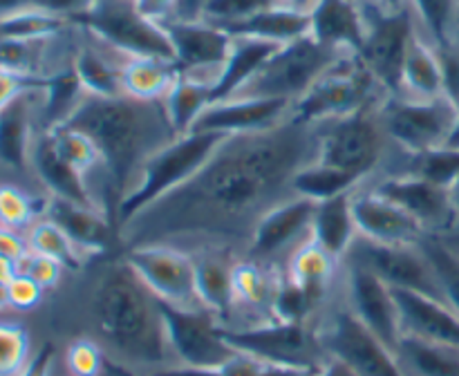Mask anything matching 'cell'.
Here are the masks:
<instances>
[{
	"mask_svg": "<svg viewBox=\"0 0 459 376\" xmlns=\"http://www.w3.org/2000/svg\"><path fill=\"white\" fill-rule=\"evenodd\" d=\"M72 22L130 56H155L175 63L164 25L143 16L134 0H94L88 12L72 18Z\"/></svg>",
	"mask_w": 459,
	"mask_h": 376,
	"instance_id": "cell-12",
	"label": "cell"
},
{
	"mask_svg": "<svg viewBox=\"0 0 459 376\" xmlns=\"http://www.w3.org/2000/svg\"><path fill=\"white\" fill-rule=\"evenodd\" d=\"M224 338L236 352L260 358L285 370L316 374L327 361L316 327L305 322L272 320L245 329H224Z\"/></svg>",
	"mask_w": 459,
	"mask_h": 376,
	"instance_id": "cell-10",
	"label": "cell"
},
{
	"mask_svg": "<svg viewBox=\"0 0 459 376\" xmlns=\"http://www.w3.org/2000/svg\"><path fill=\"white\" fill-rule=\"evenodd\" d=\"M375 3H379L381 7L390 9V12H397V9H403L408 4V0H375Z\"/></svg>",
	"mask_w": 459,
	"mask_h": 376,
	"instance_id": "cell-59",
	"label": "cell"
},
{
	"mask_svg": "<svg viewBox=\"0 0 459 376\" xmlns=\"http://www.w3.org/2000/svg\"><path fill=\"white\" fill-rule=\"evenodd\" d=\"M451 148H459V103H457V125H455V132H453L451 137V143H448Z\"/></svg>",
	"mask_w": 459,
	"mask_h": 376,
	"instance_id": "cell-60",
	"label": "cell"
},
{
	"mask_svg": "<svg viewBox=\"0 0 459 376\" xmlns=\"http://www.w3.org/2000/svg\"><path fill=\"white\" fill-rule=\"evenodd\" d=\"M31 179L40 184L45 195L74 201V204L81 206H92L94 209L92 197H90L83 177L63 159L49 130H43L39 134L34 150H31Z\"/></svg>",
	"mask_w": 459,
	"mask_h": 376,
	"instance_id": "cell-28",
	"label": "cell"
},
{
	"mask_svg": "<svg viewBox=\"0 0 459 376\" xmlns=\"http://www.w3.org/2000/svg\"><path fill=\"white\" fill-rule=\"evenodd\" d=\"M385 97L388 94L372 79L361 58L348 54L291 106V116L307 124H325L384 101Z\"/></svg>",
	"mask_w": 459,
	"mask_h": 376,
	"instance_id": "cell-9",
	"label": "cell"
},
{
	"mask_svg": "<svg viewBox=\"0 0 459 376\" xmlns=\"http://www.w3.org/2000/svg\"><path fill=\"white\" fill-rule=\"evenodd\" d=\"M368 184L411 215L426 235L444 237L457 228V215L448 188L411 175H379L368 179Z\"/></svg>",
	"mask_w": 459,
	"mask_h": 376,
	"instance_id": "cell-17",
	"label": "cell"
},
{
	"mask_svg": "<svg viewBox=\"0 0 459 376\" xmlns=\"http://www.w3.org/2000/svg\"><path fill=\"white\" fill-rule=\"evenodd\" d=\"M193 260H195V285L202 304L206 312L218 318L220 325L227 327L233 313V267L238 260L211 251L195 253Z\"/></svg>",
	"mask_w": 459,
	"mask_h": 376,
	"instance_id": "cell-32",
	"label": "cell"
},
{
	"mask_svg": "<svg viewBox=\"0 0 459 376\" xmlns=\"http://www.w3.org/2000/svg\"><path fill=\"white\" fill-rule=\"evenodd\" d=\"M164 30L173 45L179 74L202 81L215 90L231 49V34L206 21H170Z\"/></svg>",
	"mask_w": 459,
	"mask_h": 376,
	"instance_id": "cell-18",
	"label": "cell"
},
{
	"mask_svg": "<svg viewBox=\"0 0 459 376\" xmlns=\"http://www.w3.org/2000/svg\"><path fill=\"white\" fill-rule=\"evenodd\" d=\"M312 376H359V374L354 370H350L345 363L336 361V358H327V361L323 363L321 370Z\"/></svg>",
	"mask_w": 459,
	"mask_h": 376,
	"instance_id": "cell-54",
	"label": "cell"
},
{
	"mask_svg": "<svg viewBox=\"0 0 459 376\" xmlns=\"http://www.w3.org/2000/svg\"><path fill=\"white\" fill-rule=\"evenodd\" d=\"M43 132V83H30L0 107V168L31 177V150Z\"/></svg>",
	"mask_w": 459,
	"mask_h": 376,
	"instance_id": "cell-19",
	"label": "cell"
},
{
	"mask_svg": "<svg viewBox=\"0 0 459 376\" xmlns=\"http://www.w3.org/2000/svg\"><path fill=\"white\" fill-rule=\"evenodd\" d=\"M83 331L112 363L139 374L178 367L161 300L143 285L124 253L103 255L81 298Z\"/></svg>",
	"mask_w": 459,
	"mask_h": 376,
	"instance_id": "cell-2",
	"label": "cell"
},
{
	"mask_svg": "<svg viewBox=\"0 0 459 376\" xmlns=\"http://www.w3.org/2000/svg\"><path fill=\"white\" fill-rule=\"evenodd\" d=\"M25 240L27 249L34 251V253L58 260L67 271H81L83 267H90V264H92L79 249H76L74 242H72L52 219L45 218V215L27 228Z\"/></svg>",
	"mask_w": 459,
	"mask_h": 376,
	"instance_id": "cell-40",
	"label": "cell"
},
{
	"mask_svg": "<svg viewBox=\"0 0 459 376\" xmlns=\"http://www.w3.org/2000/svg\"><path fill=\"white\" fill-rule=\"evenodd\" d=\"M366 22V38L357 56L388 97L402 90V72L417 30L411 4L390 12L375 0H357Z\"/></svg>",
	"mask_w": 459,
	"mask_h": 376,
	"instance_id": "cell-8",
	"label": "cell"
},
{
	"mask_svg": "<svg viewBox=\"0 0 459 376\" xmlns=\"http://www.w3.org/2000/svg\"><path fill=\"white\" fill-rule=\"evenodd\" d=\"M314 327L327 358L345 363L359 376H402L393 349L354 316L341 286Z\"/></svg>",
	"mask_w": 459,
	"mask_h": 376,
	"instance_id": "cell-7",
	"label": "cell"
},
{
	"mask_svg": "<svg viewBox=\"0 0 459 376\" xmlns=\"http://www.w3.org/2000/svg\"><path fill=\"white\" fill-rule=\"evenodd\" d=\"M224 139H227L224 134L186 132L152 155L151 161L143 166L134 191L121 201L117 210V231L121 224L128 222L148 204L161 200L184 182H188L209 161V157L218 150Z\"/></svg>",
	"mask_w": 459,
	"mask_h": 376,
	"instance_id": "cell-6",
	"label": "cell"
},
{
	"mask_svg": "<svg viewBox=\"0 0 459 376\" xmlns=\"http://www.w3.org/2000/svg\"><path fill=\"white\" fill-rule=\"evenodd\" d=\"M65 125L88 134L101 152L115 192L117 210L134 191L139 175L151 157L178 139L166 115L164 101H139L126 94H85Z\"/></svg>",
	"mask_w": 459,
	"mask_h": 376,
	"instance_id": "cell-3",
	"label": "cell"
},
{
	"mask_svg": "<svg viewBox=\"0 0 459 376\" xmlns=\"http://www.w3.org/2000/svg\"><path fill=\"white\" fill-rule=\"evenodd\" d=\"M27 240L25 233L12 231V228L0 226V255H7V258L18 260L27 253Z\"/></svg>",
	"mask_w": 459,
	"mask_h": 376,
	"instance_id": "cell-52",
	"label": "cell"
},
{
	"mask_svg": "<svg viewBox=\"0 0 459 376\" xmlns=\"http://www.w3.org/2000/svg\"><path fill=\"white\" fill-rule=\"evenodd\" d=\"M282 269L242 258L233 267V313L224 329H245L276 320L273 300L281 286Z\"/></svg>",
	"mask_w": 459,
	"mask_h": 376,
	"instance_id": "cell-21",
	"label": "cell"
},
{
	"mask_svg": "<svg viewBox=\"0 0 459 376\" xmlns=\"http://www.w3.org/2000/svg\"><path fill=\"white\" fill-rule=\"evenodd\" d=\"M16 271L18 276H27L36 282V285L43 286L45 291H52L61 285L63 273L67 271L58 260L48 258V255L34 253V251H27L22 258L16 260Z\"/></svg>",
	"mask_w": 459,
	"mask_h": 376,
	"instance_id": "cell-47",
	"label": "cell"
},
{
	"mask_svg": "<svg viewBox=\"0 0 459 376\" xmlns=\"http://www.w3.org/2000/svg\"><path fill=\"white\" fill-rule=\"evenodd\" d=\"M290 112L291 103L276 98H224L213 101L202 112L191 132H213L224 137L258 132L285 121Z\"/></svg>",
	"mask_w": 459,
	"mask_h": 376,
	"instance_id": "cell-24",
	"label": "cell"
},
{
	"mask_svg": "<svg viewBox=\"0 0 459 376\" xmlns=\"http://www.w3.org/2000/svg\"><path fill=\"white\" fill-rule=\"evenodd\" d=\"M361 184V179L354 177V175L316 159L294 175L291 188H294V192L299 197H307L312 201H323L330 200V197L354 191Z\"/></svg>",
	"mask_w": 459,
	"mask_h": 376,
	"instance_id": "cell-39",
	"label": "cell"
},
{
	"mask_svg": "<svg viewBox=\"0 0 459 376\" xmlns=\"http://www.w3.org/2000/svg\"><path fill=\"white\" fill-rule=\"evenodd\" d=\"M426 38L439 47L459 30V0H408Z\"/></svg>",
	"mask_w": 459,
	"mask_h": 376,
	"instance_id": "cell-41",
	"label": "cell"
},
{
	"mask_svg": "<svg viewBox=\"0 0 459 376\" xmlns=\"http://www.w3.org/2000/svg\"><path fill=\"white\" fill-rule=\"evenodd\" d=\"M435 49H437L439 63H442L446 94L453 101L459 103V30L446 40V43H442Z\"/></svg>",
	"mask_w": 459,
	"mask_h": 376,
	"instance_id": "cell-49",
	"label": "cell"
},
{
	"mask_svg": "<svg viewBox=\"0 0 459 376\" xmlns=\"http://www.w3.org/2000/svg\"><path fill=\"white\" fill-rule=\"evenodd\" d=\"M178 79V65L155 56H130L124 65V94L139 101H161Z\"/></svg>",
	"mask_w": 459,
	"mask_h": 376,
	"instance_id": "cell-36",
	"label": "cell"
},
{
	"mask_svg": "<svg viewBox=\"0 0 459 376\" xmlns=\"http://www.w3.org/2000/svg\"><path fill=\"white\" fill-rule=\"evenodd\" d=\"M211 0H175L173 21H204Z\"/></svg>",
	"mask_w": 459,
	"mask_h": 376,
	"instance_id": "cell-53",
	"label": "cell"
},
{
	"mask_svg": "<svg viewBox=\"0 0 459 376\" xmlns=\"http://www.w3.org/2000/svg\"><path fill=\"white\" fill-rule=\"evenodd\" d=\"M61 361L67 376H106L108 372V354L97 340L83 334L67 340Z\"/></svg>",
	"mask_w": 459,
	"mask_h": 376,
	"instance_id": "cell-44",
	"label": "cell"
},
{
	"mask_svg": "<svg viewBox=\"0 0 459 376\" xmlns=\"http://www.w3.org/2000/svg\"><path fill=\"white\" fill-rule=\"evenodd\" d=\"M43 213L25 188L13 182H0V226L25 233Z\"/></svg>",
	"mask_w": 459,
	"mask_h": 376,
	"instance_id": "cell-43",
	"label": "cell"
},
{
	"mask_svg": "<svg viewBox=\"0 0 459 376\" xmlns=\"http://www.w3.org/2000/svg\"><path fill=\"white\" fill-rule=\"evenodd\" d=\"M224 31L231 36H254V38L269 40V43L287 45L309 34V13L272 7L227 27Z\"/></svg>",
	"mask_w": 459,
	"mask_h": 376,
	"instance_id": "cell-35",
	"label": "cell"
},
{
	"mask_svg": "<svg viewBox=\"0 0 459 376\" xmlns=\"http://www.w3.org/2000/svg\"><path fill=\"white\" fill-rule=\"evenodd\" d=\"M83 83L76 76L74 67L52 76L43 83V130L61 128L67 124L81 101L85 98Z\"/></svg>",
	"mask_w": 459,
	"mask_h": 376,
	"instance_id": "cell-38",
	"label": "cell"
},
{
	"mask_svg": "<svg viewBox=\"0 0 459 376\" xmlns=\"http://www.w3.org/2000/svg\"><path fill=\"white\" fill-rule=\"evenodd\" d=\"M211 98H213V88L202 81L191 79L186 74H179L178 79L170 85V90L166 92V97L161 98L166 107V115H169L170 125L178 132V137L191 132L193 124L200 119L202 112L211 106Z\"/></svg>",
	"mask_w": 459,
	"mask_h": 376,
	"instance_id": "cell-37",
	"label": "cell"
},
{
	"mask_svg": "<svg viewBox=\"0 0 459 376\" xmlns=\"http://www.w3.org/2000/svg\"><path fill=\"white\" fill-rule=\"evenodd\" d=\"M379 106L381 101L318 124V161L345 170L361 182L388 173L402 148L394 146L385 132Z\"/></svg>",
	"mask_w": 459,
	"mask_h": 376,
	"instance_id": "cell-4",
	"label": "cell"
},
{
	"mask_svg": "<svg viewBox=\"0 0 459 376\" xmlns=\"http://www.w3.org/2000/svg\"><path fill=\"white\" fill-rule=\"evenodd\" d=\"M56 361H58L56 345H54L52 340H48V343H43L39 349H36L30 365H27V370L22 372V376H54Z\"/></svg>",
	"mask_w": 459,
	"mask_h": 376,
	"instance_id": "cell-50",
	"label": "cell"
},
{
	"mask_svg": "<svg viewBox=\"0 0 459 376\" xmlns=\"http://www.w3.org/2000/svg\"><path fill=\"white\" fill-rule=\"evenodd\" d=\"M143 285L170 307L204 309L195 285V260L173 246H134L121 251Z\"/></svg>",
	"mask_w": 459,
	"mask_h": 376,
	"instance_id": "cell-15",
	"label": "cell"
},
{
	"mask_svg": "<svg viewBox=\"0 0 459 376\" xmlns=\"http://www.w3.org/2000/svg\"><path fill=\"white\" fill-rule=\"evenodd\" d=\"M448 192H451L453 209H455V215H457V226H459V177L455 179V182L451 184V188H448Z\"/></svg>",
	"mask_w": 459,
	"mask_h": 376,
	"instance_id": "cell-58",
	"label": "cell"
},
{
	"mask_svg": "<svg viewBox=\"0 0 459 376\" xmlns=\"http://www.w3.org/2000/svg\"><path fill=\"white\" fill-rule=\"evenodd\" d=\"M309 36L325 47L359 54L366 22L357 0H321L309 13Z\"/></svg>",
	"mask_w": 459,
	"mask_h": 376,
	"instance_id": "cell-29",
	"label": "cell"
},
{
	"mask_svg": "<svg viewBox=\"0 0 459 376\" xmlns=\"http://www.w3.org/2000/svg\"><path fill=\"white\" fill-rule=\"evenodd\" d=\"M18 276L16 271V260L7 258V255H0V286H7L13 278Z\"/></svg>",
	"mask_w": 459,
	"mask_h": 376,
	"instance_id": "cell-56",
	"label": "cell"
},
{
	"mask_svg": "<svg viewBox=\"0 0 459 376\" xmlns=\"http://www.w3.org/2000/svg\"><path fill=\"white\" fill-rule=\"evenodd\" d=\"M402 316L403 334L435 343L459 345V313L451 304L429 295L393 289Z\"/></svg>",
	"mask_w": 459,
	"mask_h": 376,
	"instance_id": "cell-27",
	"label": "cell"
},
{
	"mask_svg": "<svg viewBox=\"0 0 459 376\" xmlns=\"http://www.w3.org/2000/svg\"><path fill=\"white\" fill-rule=\"evenodd\" d=\"M43 215L52 219L74 242L76 249L90 262L121 251L117 226L101 210L92 209V206H81L74 204V201L58 200V197H48V206H45Z\"/></svg>",
	"mask_w": 459,
	"mask_h": 376,
	"instance_id": "cell-22",
	"label": "cell"
},
{
	"mask_svg": "<svg viewBox=\"0 0 459 376\" xmlns=\"http://www.w3.org/2000/svg\"><path fill=\"white\" fill-rule=\"evenodd\" d=\"M36 349L22 322L0 316V376H22Z\"/></svg>",
	"mask_w": 459,
	"mask_h": 376,
	"instance_id": "cell-42",
	"label": "cell"
},
{
	"mask_svg": "<svg viewBox=\"0 0 459 376\" xmlns=\"http://www.w3.org/2000/svg\"><path fill=\"white\" fill-rule=\"evenodd\" d=\"M421 246H424V251L430 255L435 269H437V276L442 280L444 291H446L448 304L459 313V255L448 249L439 237L426 235L421 240Z\"/></svg>",
	"mask_w": 459,
	"mask_h": 376,
	"instance_id": "cell-45",
	"label": "cell"
},
{
	"mask_svg": "<svg viewBox=\"0 0 459 376\" xmlns=\"http://www.w3.org/2000/svg\"><path fill=\"white\" fill-rule=\"evenodd\" d=\"M128 58L130 54L121 52L119 47L106 43L79 25V45H76L72 67L83 83L85 92L97 94V97H121L124 94L121 74Z\"/></svg>",
	"mask_w": 459,
	"mask_h": 376,
	"instance_id": "cell-25",
	"label": "cell"
},
{
	"mask_svg": "<svg viewBox=\"0 0 459 376\" xmlns=\"http://www.w3.org/2000/svg\"><path fill=\"white\" fill-rule=\"evenodd\" d=\"M281 47L282 45L254 38V36H231V49H229L227 63L215 85L211 103L233 97Z\"/></svg>",
	"mask_w": 459,
	"mask_h": 376,
	"instance_id": "cell-33",
	"label": "cell"
},
{
	"mask_svg": "<svg viewBox=\"0 0 459 376\" xmlns=\"http://www.w3.org/2000/svg\"><path fill=\"white\" fill-rule=\"evenodd\" d=\"M348 52L325 47L312 36L282 45L233 97L229 98H276L294 106L332 65Z\"/></svg>",
	"mask_w": 459,
	"mask_h": 376,
	"instance_id": "cell-5",
	"label": "cell"
},
{
	"mask_svg": "<svg viewBox=\"0 0 459 376\" xmlns=\"http://www.w3.org/2000/svg\"><path fill=\"white\" fill-rule=\"evenodd\" d=\"M272 7H276V0H211L204 12V21L218 25L220 30H227Z\"/></svg>",
	"mask_w": 459,
	"mask_h": 376,
	"instance_id": "cell-46",
	"label": "cell"
},
{
	"mask_svg": "<svg viewBox=\"0 0 459 376\" xmlns=\"http://www.w3.org/2000/svg\"><path fill=\"white\" fill-rule=\"evenodd\" d=\"M343 262H354L379 276L393 289L412 291L446 303V291L433 260L420 244H379L359 235Z\"/></svg>",
	"mask_w": 459,
	"mask_h": 376,
	"instance_id": "cell-13",
	"label": "cell"
},
{
	"mask_svg": "<svg viewBox=\"0 0 459 376\" xmlns=\"http://www.w3.org/2000/svg\"><path fill=\"white\" fill-rule=\"evenodd\" d=\"M439 240H442L444 244L448 246V249H451V251H455V253L459 255V226L455 228V231H451V233H448V235L439 237Z\"/></svg>",
	"mask_w": 459,
	"mask_h": 376,
	"instance_id": "cell-57",
	"label": "cell"
},
{
	"mask_svg": "<svg viewBox=\"0 0 459 376\" xmlns=\"http://www.w3.org/2000/svg\"><path fill=\"white\" fill-rule=\"evenodd\" d=\"M318 132L290 112L267 130L231 134L188 182L121 224V251L173 246L247 258L264 215L296 197L294 175L318 159Z\"/></svg>",
	"mask_w": 459,
	"mask_h": 376,
	"instance_id": "cell-1",
	"label": "cell"
},
{
	"mask_svg": "<svg viewBox=\"0 0 459 376\" xmlns=\"http://www.w3.org/2000/svg\"><path fill=\"white\" fill-rule=\"evenodd\" d=\"M318 3H321V0H276V7L291 9V12H300V13H312Z\"/></svg>",
	"mask_w": 459,
	"mask_h": 376,
	"instance_id": "cell-55",
	"label": "cell"
},
{
	"mask_svg": "<svg viewBox=\"0 0 459 376\" xmlns=\"http://www.w3.org/2000/svg\"><path fill=\"white\" fill-rule=\"evenodd\" d=\"M48 291L40 285H36L31 278L16 276L7 286H4V300L12 313H30L36 307L43 304V298Z\"/></svg>",
	"mask_w": 459,
	"mask_h": 376,
	"instance_id": "cell-48",
	"label": "cell"
},
{
	"mask_svg": "<svg viewBox=\"0 0 459 376\" xmlns=\"http://www.w3.org/2000/svg\"><path fill=\"white\" fill-rule=\"evenodd\" d=\"M379 115L394 146L417 155L451 143L457 125V103L446 94L437 98L385 97Z\"/></svg>",
	"mask_w": 459,
	"mask_h": 376,
	"instance_id": "cell-11",
	"label": "cell"
},
{
	"mask_svg": "<svg viewBox=\"0 0 459 376\" xmlns=\"http://www.w3.org/2000/svg\"><path fill=\"white\" fill-rule=\"evenodd\" d=\"M314 209H316V201L296 195L285 204L269 210L255 228L247 258L285 271L291 253L312 240Z\"/></svg>",
	"mask_w": 459,
	"mask_h": 376,
	"instance_id": "cell-20",
	"label": "cell"
},
{
	"mask_svg": "<svg viewBox=\"0 0 459 376\" xmlns=\"http://www.w3.org/2000/svg\"><path fill=\"white\" fill-rule=\"evenodd\" d=\"M161 312L178 365L218 370L238 354L224 338L218 318L206 309H179L161 303Z\"/></svg>",
	"mask_w": 459,
	"mask_h": 376,
	"instance_id": "cell-14",
	"label": "cell"
},
{
	"mask_svg": "<svg viewBox=\"0 0 459 376\" xmlns=\"http://www.w3.org/2000/svg\"><path fill=\"white\" fill-rule=\"evenodd\" d=\"M285 276L303 289L321 318L327 304L339 294L341 262L332 258L323 246H318L312 237L287 260Z\"/></svg>",
	"mask_w": 459,
	"mask_h": 376,
	"instance_id": "cell-26",
	"label": "cell"
},
{
	"mask_svg": "<svg viewBox=\"0 0 459 376\" xmlns=\"http://www.w3.org/2000/svg\"><path fill=\"white\" fill-rule=\"evenodd\" d=\"M394 358L402 376H459V345L403 334Z\"/></svg>",
	"mask_w": 459,
	"mask_h": 376,
	"instance_id": "cell-34",
	"label": "cell"
},
{
	"mask_svg": "<svg viewBox=\"0 0 459 376\" xmlns=\"http://www.w3.org/2000/svg\"><path fill=\"white\" fill-rule=\"evenodd\" d=\"M341 295L354 316L394 352L403 329L393 286L361 264L341 262Z\"/></svg>",
	"mask_w": 459,
	"mask_h": 376,
	"instance_id": "cell-16",
	"label": "cell"
},
{
	"mask_svg": "<svg viewBox=\"0 0 459 376\" xmlns=\"http://www.w3.org/2000/svg\"><path fill=\"white\" fill-rule=\"evenodd\" d=\"M354 219L359 235L379 244H420L426 237L420 224L403 213L397 204L385 200L368 182L354 188Z\"/></svg>",
	"mask_w": 459,
	"mask_h": 376,
	"instance_id": "cell-23",
	"label": "cell"
},
{
	"mask_svg": "<svg viewBox=\"0 0 459 376\" xmlns=\"http://www.w3.org/2000/svg\"><path fill=\"white\" fill-rule=\"evenodd\" d=\"M134 4L143 16L160 25H166L175 16V0H134Z\"/></svg>",
	"mask_w": 459,
	"mask_h": 376,
	"instance_id": "cell-51",
	"label": "cell"
},
{
	"mask_svg": "<svg viewBox=\"0 0 459 376\" xmlns=\"http://www.w3.org/2000/svg\"><path fill=\"white\" fill-rule=\"evenodd\" d=\"M354 191L343 195L330 197V200L316 201L312 219V237L318 246L327 251L334 260L343 262L348 251L352 249L354 240L359 237L357 219L352 209Z\"/></svg>",
	"mask_w": 459,
	"mask_h": 376,
	"instance_id": "cell-30",
	"label": "cell"
},
{
	"mask_svg": "<svg viewBox=\"0 0 459 376\" xmlns=\"http://www.w3.org/2000/svg\"><path fill=\"white\" fill-rule=\"evenodd\" d=\"M444 94H446V83H444V70L442 63H439L437 49L426 38L424 30L417 22L411 49H408L406 63H403L402 90H399L397 97L437 98L444 97Z\"/></svg>",
	"mask_w": 459,
	"mask_h": 376,
	"instance_id": "cell-31",
	"label": "cell"
}]
</instances>
